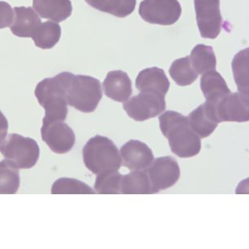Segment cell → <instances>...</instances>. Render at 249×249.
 <instances>
[{"instance_id": "6da1fadb", "label": "cell", "mask_w": 249, "mask_h": 249, "mask_svg": "<svg viewBox=\"0 0 249 249\" xmlns=\"http://www.w3.org/2000/svg\"><path fill=\"white\" fill-rule=\"evenodd\" d=\"M159 122L162 134L167 138L175 155L180 158H190L200 152L201 138L191 129L187 116L167 110L160 116Z\"/></svg>"}, {"instance_id": "7a4b0ae2", "label": "cell", "mask_w": 249, "mask_h": 249, "mask_svg": "<svg viewBox=\"0 0 249 249\" xmlns=\"http://www.w3.org/2000/svg\"><path fill=\"white\" fill-rule=\"evenodd\" d=\"M74 75L63 71L37 83L34 94L45 110L43 122H64L68 113V91Z\"/></svg>"}, {"instance_id": "3957f363", "label": "cell", "mask_w": 249, "mask_h": 249, "mask_svg": "<svg viewBox=\"0 0 249 249\" xmlns=\"http://www.w3.org/2000/svg\"><path fill=\"white\" fill-rule=\"evenodd\" d=\"M82 158L88 170L96 176L115 172L122 167V157L116 144L106 136H94L82 149Z\"/></svg>"}, {"instance_id": "277c9868", "label": "cell", "mask_w": 249, "mask_h": 249, "mask_svg": "<svg viewBox=\"0 0 249 249\" xmlns=\"http://www.w3.org/2000/svg\"><path fill=\"white\" fill-rule=\"evenodd\" d=\"M102 98V84L91 76L74 75L68 91V103L76 110L91 113Z\"/></svg>"}, {"instance_id": "5b68a950", "label": "cell", "mask_w": 249, "mask_h": 249, "mask_svg": "<svg viewBox=\"0 0 249 249\" xmlns=\"http://www.w3.org/2000/svg\"><path fill=\"white\" fill-rule=\"evenodd\" d=\"M0 153L14 162L20 170H29L37 164L40 149L34 139L18 134H10L0 143Z\"/></svg>"}, {"instance_id": "8992f818", "label": "cell", "mask_w": 249, "mask_h": 249, "mask_svg": "<svg viewBox=\"0 0 249 249\" xmlns=\"http://www.w3.org/2000/svg\"><path fill=\"white\" fill-rule=\"evenodd\" d=\"M204 104L218 123L249 121V98L245 94L231 92L214 104Z\"/></svg>"}, {"instance_id": "52a82bcc", "label": "cell", "mask_w": 249, "mask_h": 249, "mask_svg": "<svg viewBox=\"0 0 249 249\" xmlns=\"http://www.w3.org/2000/svg\"><path fill=\"white\" fill-rule=\"evenodd\" d=\"M166 107L164 96L154 92H141L123 103L128 116L136 122L160 116Z\"/></svg>"}, {"instance_id": "ba28073f", "label": "cell", "mask_w": 249, "mask_h": 249, "mask_svg": "<svg viewBox=\"0 0 249 249\" xmlns=\"http://www.w3.org/2000/svg\"><path fill=\"white\" fill-rule=\"evenodd\" d=\"M178 0H143L139 14L145 22L160 25H172L181 15Z\"/></svg>"}, {"instance_id": "9c48e42d", "label": "cell", "mask_w": 249, "mask_h": 249, "mask_svg": "<svg viewBox=\"0 0 249 249\" xmlns=\"http://www.w3.org/2000/svg\"><path fill=\"white\" fill-rule=\"evenodd\" d=\"M150 178L152 194L167 190L178 182L180 169L178 162L172 156H164L154 160L146 169Z\"/></svg>"}, {"instance_id": "30bf717a", "label": "cell", "mask_w": 249, "mask_h": 249, "mask_svg": "<svg viewBox=\"0 0 249 249\" xmlns=\"http://www.w3.org/2000/svg\"><path fill=\"white\" fill-rule=\"evenodd\" d=\"M198 30L204 38L214 39L220 34L223 18L220 0H194Z\"/></svg>"}, {"instance_id": "8fae6325", "label": "cell", "mask_w": 249, "mask_h": 249, "mask_svg": "<svg viewBox=\"0 0 249 249\" xmlns=\"http://www.w3.org/2000/svg\"><path fill=\"white\" fill-rule=\"evenodd\" d=\"M41 136L53 153H68L76 143L73 130L63 122H43Z\"/></svg>"}, {"instance_id": "7c38bea8", "label": "cell", "mask_w": 249, "mask_h": 249, "mask_svg": "<svg viewBox=\"0 0 249 249\" xmlns=\"http://www.w3.org/2000/svg\"><path fill=\"white\" fill-rule=\"evenodd\" d=\"M122 164L130 170H146L154 161L152 150L138 140H130L120 150Z\"/></svg>"}, {"instance_id": "4fadbf2b", "label": "cell", "mask_w": 249, "mask_h": 249, "mask_svg": "<svg viewBox=\"0 0 249 249\" xmlns=\"http://www.w3.org/2000/svg\"><path fill=\"white\" fill-rule=\"evenodd\" d=\"M103 89L107 97L124 103L132 94V83L126 72L120 70L111 71L104 80Z\"/></svg>"}, {"instance_id": "5bb4252c", "label": "cell", "mask_w": 249, "mask_h": 249, "mask_svg": "<svg viewBox=\"0 0 249 249\" xmlns=\"http://www.w3.org/2000/svg\"><path fill=\"white\" fill-rule=\"evenodd\" d=\"M170 86L164 70L156 67L144 69L136 79V88L141 92H154L165 96Z\"/></svg>"}, {"instance_id": "9a60e30c", "label": "cell", "mask_w": 249, "mask_h": 249, "mask_svg": "<svg viewBox=\"0 0 249 249\" xmlns=\"http://www.w3.org/2000/svg\"><path fill=\"white\" fill-rule=\"evenodd\" d=\"M14 12L15 18L10 26L13 34L19 37H32L42 23L39 15L30 7H16Z\"/></svg>"}, {"instance_id": "2e32d148", "label": "cell", "mask_w": 249, "mask_h": 249, "mask_svg": "<svg viewBox=\"0 0 249 249\" xmlns=\"http://www.w3.org/2000/svg\"><path fill=\"white\" fill-rule=\"evenodd\" d=\"M33 6L40 17L57 23L67 19L72 13L70 0H33Z\"/></svg>"}, {"instance_id": "e0dca14e", "label": "cell", "mask_w": 249, "mask_h": 249, "mask_svg": "<svg viewBox=\"0 0 249 249\" xmlns=\"http://www.w3.org/2000/svg\"><path fill=\"white\" fill-rule=\"evenodd\" d=\"M200 88L207 103L214 104L218 100L231 93L224 77L218 71H208L203 74L200 79Z\"/></svg>"}, {"instance_id": "ac0fdd59", "label": "cell", "mask_w": 249, "mask_h": 249, "mask_svg": "<svg viewBox=\"0 0 249 249\" xmlns=\"http://www.w3.org/2000/svg\"><path fill=\"white\" fill-rule=\"evenodd\" d=\"M188 121L191 129L200 138L209 137L215 130L218 124L204 103L193 110L188 116Z\"/></svg>"}, {"instance_id": "d6986e66", "label": "cell", "mask_w": 249, "mask_h": 249, "mask_svg": "<svg viewBox=\"0 0 249 249\" xmlns=\"http://www.w3.org/2000/svg\"><path fill=\"white\" fill-rule=\"evenodd\" d=\"M121 194H152V188L146 170H132L128 175L122 176Z\"/></svg>"}, {"instance_id": "ffe728a7", "label": "cell", "mask_w": 249, "mask_h": 249, "mask_svg": "<svg viewBox=\"0 0 249 249\" xmlns=\"http://www.w3.org/2000/svg\"><path fill=\"white\" fill-rule=\"evenodd\" d=\"M189 57L192 68L198 75L216 70L217 59L214 51L210 46L204 44L196 46Z\"/></svg>"}, {"instance_id": "44dd1931", "label": "cell", "mask_w": 249, "mask_h": 249, "mask_svg": "<svg viewBox=\"0 0 249 249\" xmlns=\"http://www.w3.org/2000/svg\"><path fill=\"white\" fill-rule=\"evenodd\" d=\"M94 9L117 18H125L135 10L136 0H85Z\"/></svg>"}, {"instance_id": "7402d4cb", "label": "cell", "mask_w": 249, "mask_h": 249, "mask_svg": "<svg viewBox=\"0 0 249 249\" xmlns=\"http://www.w3.org/2000/svg\"><path fill=\"white\" fill-rule=\"evenodd\" d=\"M20 186L19 169L9 160L0 161V195L16 194Z\"/></svg>"}, {"instance_id": "603a6c76", "label": "cell", "mask_w": 249, "mask_h": 249, "mask_svg": "<svg viewBox=\"0 0 249 249\" xmlns=\"http://www.w3.org/2000/svg\"><path fill=\"white\" fill-rule=\"evenodd\" d=\"M61 34V27L57 23L48 21L37 27L32 38L37 48L51 49L59 42Z\"/></svg>"}, {"instance_id": "cb8c5ba5", "label": "cell", "mask_w": 249, "mask_h": 249, "mask_svg": "<svg viewBox=\"0 0 249 249\" xmlns=\"http://www.w3.org/2000/svg\"><path fill=\"white\" fill-rule=\"evenodd\" d=\"M249 49L239 52L232 60V68L236 85L241 93L249 96Z\"/></svg>"}, {"instance_id": "d4e9b609", "label": "cell", "mask_w": 249, "mask_h": 249, "mask_svg": "<svg viewBox=\"0 0 249 249\" xmlns=\"http://www.w3.org/2000/svg\"><path fill=\"white\" fill-rule=\"evenodd\" d=\"M169 73L176 84L180 87L191 85L198 76L191 66L189 56L178 58L173 62Z\"/></svg>"}, {"instance_id": "484cf974", "label": "cell", "mask_w": 249, "mask_h": 249, "mask_svg": "<svg viewBox=\"0 0 249 249\" xmlns=\"http://www.w3.org/2000/svg\"><path fill=\"white\" fill-rule=\"evenodd\" d=\"M53 195H66V194H96L91 187L84 182L71 178H60L54 182L52 186Z\"/></svg>"}, {"instance_id": "4316f807", "label": "cell", "mask_w": 249, "mask_h": 249, "mask_svg": "<svg viewBox=\"0 0 249 249\" xmlns=\"http://www.w3.org/2000/svg\"><path fill=\"white\" fill-rule=\"evenodd\" d=\"M122 174L118 171L102 173L97 175L94 189L96 194H121Z\"/></svg>"}, {"instance_id": "83f0119b", "label": "cell", "mask_w": 249, "mask_h": 249, "mask_svg": "<svg viewBox=\"0 0 249 249\" xmlns=\"http://www.w3.org/2000/svg\"><path fill=\"white\" fill-rule=\"evenodd\" d=\"M15 18V12L11 5L4 1H0V29L11 26Z\"/></svg>"}, {"instance_id": "f1b7e54d", "label": "cell", "mask_w": 249, "mask_h": 249, "mask_svg": "<svg viewBox=\"0 0 249 249\" xmlns=\"http://www.w3.org/2000/svg\"><path fill=\"white\" fill-rule=\"evenodd\" d=\"M9 130V122L3 115V112L0 110V143L5 139Z\"/></svg>"}]
</instances>
